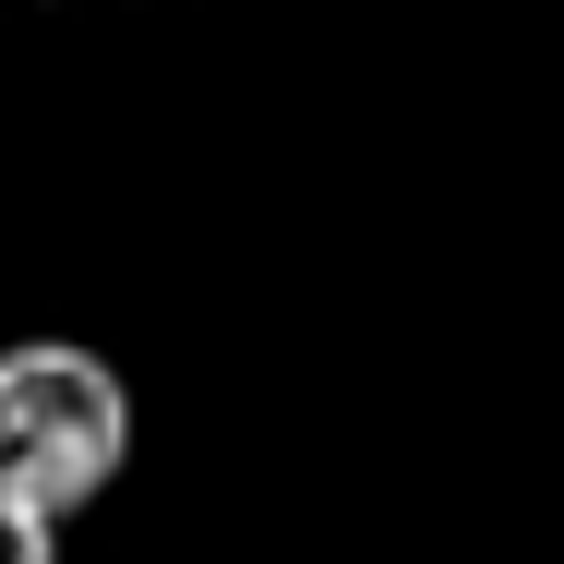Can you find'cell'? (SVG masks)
Here are the masks:
<instances>
[{"label": "cell", "instance_id": "1", "mask_svg": "<svg viewBox=\"0 0 564 564\" xmlns=\"http://www.w3.org/2000/svg\"><path fill=\"white\" fill-rule=\"evenodd\" d=\"M132 468V384L85 337H24L0 348V505L36 529H73L97 492Z\"/></svg>", "mask_w": 564, "mask_h": 564}, {"label": "cell", "instance_id": "2", "mask_svg": "<svg viewBox=\"0 0 564 564\" xmlns=\"http://www.w3.org/2000/svg\"><path fill=\"white\" fill-rule=\"evenodd\" d=\"M0 564H61V529H36L24 505H0Z\"/></svg>", "mask_w": 564, "mask_h": 564}]
</instances>
